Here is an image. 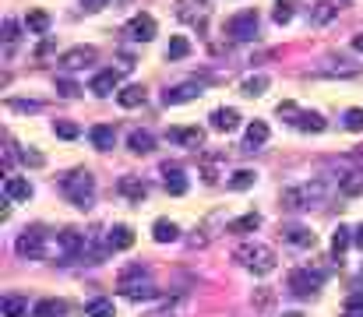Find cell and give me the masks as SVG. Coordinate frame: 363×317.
Listing matches in <instances>:
<instances>
[{
    "mask_svg": "<svg viewBox=\"0 0 363 317\" xmlns=\"http://www.w3.org/2000/svg\"><path fill=\"white\" fill-rule=\"evenodd\" d=\"M120 78H124V71L106 68V71H99L92 81H88V92H92V95H113L120 88Z\"/></svg>",
    "mask_w": 363,
    "mask_h": 317,
    "instance_id": "cell-10",
    "label": "cell"
},
{
    "mask_svg": "<svg viewBox=\"0 0 363 317\" xmlns=\"http://www.w3.org/2000/svg\"><path fill=\"white\" fill-rule=\"evenodd\" d=\"M163 180H166V190H169V194H187V176H184V170H180V166H163Z\"/></svg>",
    "mask_w": 363,
    "mask_h": 317,
    "instance_id": "cell-15",
    "label": "cell"
},
{
    "mask_svg": "<svg viewBox=\"0 0 363 317\" xmlns=\"http://www.w3.org/2000/svg\"><path fill=\"white\" fill-rule=\"evenodd\" d=\"M194 4H198V8H205V4H208V0H176V8H180V18H187Z\"/></svg>",
    "mask_w": 363,
    "mask_h": 317,
    "instance_id": "cell-43",
    "label": "cell"
},
{
    "mask_svg": "<svg viewBox=\"0 0 363 317\" xmlns=\"http://www.w3.org/2000/svg\"><path fill=\"white\" fill-rule=\"evenodd\" d=\"M11 110H21V113H39L43 106H39V103H21V99H11Z\"/></svg>",
    "mask_w": 363,
    "mask_h": 317,
    "instance_id": "cell-44",
    "label": "cell"
},
{
    "mask_svg": "<svg viewBox=\"0 0 363 317\" xmlns=\"http://www.w3.org/2000/svg\"><path fill=\"white\" fill-rule=\"evenodd\" d=\"M258 226H261V215L258 212H247V215H240V218L229 222V233H254Z\"/></svg>",
    "mask_w": 363,
    "mask_h": 317,
    "instance_id": "cell-29",
    "label": "cell"
},
{
    "mask_svg": "<svg viewBox=\"0 0 363 317\" xmlns=\"http://www.w3.org/2000/svg\"><path fill=\"white\" fill-rule=\"evenodd\" d=\"M92 60H96V46H74V50H68L64 57H60V68L78 71V68H85V63H92Z\"/></svg>",
    "mask_w": 363,
    "mask_h": 317,
    "instance_id": "cell-11",
    "label": "cell"
},
{
    "mask_svg": "<svg viewBox=\"0 0 363 317\" xmlns=\"http://www.w3.org/2000/svg\"><path fill=\"white\" fill-rule=\"evenodd\" d=\"M56 92L64 95V99H74L81 88H78V81H71V78H56Z\"/></svg>",
    "mask_w": 363,
    "mask_h": 317,
    "instance_id": "cell-41",
    "label": "cell"
},
{
    "mask_svg": "<svg viewBox=\"0 0 363 317\" xmlns=\"http://www.w3.org/2000/svg\"><path fill=\"white\" fill-rule=\"evenodd\" d=\"M124 36L131 43H152L156 39V18L152 14H134L127 25H124Z\"/></svg>",
    "mask_w": 363,
    "mask_h": 317,
    "instance_id": "cell-7",
    "label": "cell"
},
{
    "mask_svg": "<svg viewBox=\"0 0 363 317\" xmlns=\"http://www.w3.org/2000/svg\"><path fill=\"white\" fill-rule=\"evenodd\" d=\"M346 317H363V289L346 296Z\"/></svg>",
    "mask_w": 363,
    "mask_h": 317,
    "instance_id": "cell-38",
    "label": "cell"
},
{
    "mask_svg": "<svg viewBox=\"0 0 363 317\" xmlns=\"http://www.w3.org/2000/svg\"><path fill=\"white\" fill-rule=\"evenodd\" d=\"M148 317H169V314H148Z\"/></svg>",
    "mask_w": 363,
    "mask_h": 317,
    "instance_id": "cell-49",
    "label": "cell"
},
{
    "mask_svg": "<svg viewBox=\"0 0 363 317\" xmlns=\"http://www.w3.org/2000/svg\"><path fill=\"white\" fill-rule=\"evenodd\" d=\"M265 88H268V74H251V78H244V81H240V92H244V95H251V99L265 95Z\"/></svg>",
    "mask_w": 363,
    "mask_h": 317,
    "instance_id": "cell-28",
    "label": "cell"
},
{
    "mask_svg": "<svg viewBox=\"0 0 363 317\" xmlns=\"http://www.w3.org/2000/svg\"><path fill=\"white\" fill-rule=\"evenodd\" d=\"M120 296L124 300H134V303H141V300H156L159 296V289H156V282L148 278V272L141 268V265H134V268H127L124 275H120Z\"/></svg>",
    "mask_w": 363,
    "mask_h": 317,
    "instance_id": "cell-2",
    "label": "cell"
},
{
    "mask_svg": "<svg viewBox=\"0 0 363 317\" xmlns=\"http://www.w3.org/2000/svg\"><path fill=\"white\" fill-rule=\"evenodd\" d=\"M53 134H56V138H64V141H74V138L81 134V127L71 123V120H56V123H53Z\"/></svg>",
    "mask_w": 363,
    "mask_h": 317,
    "instance_id": "cell-35",
    "label": "cell"
},
{
    "mask_svg": "<svg viewBox=\"0 0 363 317\" xmlns=\"http://www.w3.org/2000/svg\"><path fill=\"white\" fill-rule=\"evenodd\" d=\"M198 95H201V85H198V81H187V85L166 88V92H163V103H166V106H184V103H194Z\"/></svg>",
    "mask_w": 363,
    "mask_h": 317,
    "instance_id": "cell-9",
    "label": "cell"
},
{
    "mask_svg": "<svg viewBox=\"0 0 363 317\" xmlns=\"http://www.w3.org/2000/svg\"><path fill=\"white\" fill-rule=\"evenodd\" d=\"M187 53H191L187 36H173V39H169V46H166V60H184Z\"/></svg>",
    "mask_w": 363,
    "mask_h": 317,
    "instance_id": "cell-33",
    "label": "cell"
},
{
    "mask_svg": "<svg viewBox=\"0 0 363 317\" xmlns=\"http://www.w3.org/2000/svg\"><path fill=\"white\" fill-rule=\"evenodd\" d=\"M321 282H324V275H321V272L296 268V272L289 275V289H293L296 296H311V293H318V289H321Z\"/></svg>",
    "mask_w": 363,
    "mask_h": 317,
    "instance_id": "cell-8",
    "label": "cell"
},
{
    "mask_svg": "<svg viewBox=\"0 0 363 317\" xmlns=\"http://www.w3.org/2000/svg\"><path fill=\"white\" fill-rule=\"evenodd\" d=\"M0 310H4V317H28V300L4 296V300H0Z\"/></svg>",
    "mask_w": 363,
    "mask_h": 317,
    "instance_id": "cell-30",
    "label": "cell"
},
{
    "mask_svg": "<svg viewBox=\"0 0 363 317\" xmlns=\"http://www.w3.org/2000/svg\"><path fill=\"white\" fill-rule=\"evenodd\" d=\"M88 141H92L99 152H110V148L116 145V131H113L110 123H96L92 131H88Z\"/></svg>",
    "mask_w": 363,
    "mask_h": 317,
    "instance_id": "cell-16",
    "label": "cell"
},
{
    "mask_svg": "<svg viewBox=\"0 0 363 317\" xmlns=\"http://www.w3.org/2000/svg\"><path fill=\"white\" fill-rule=\"evenodd\" d=\"M240 127V113L236 110H216L211 113V131H219V134H229Z\"/></svg>",
    "mask_w": 363,
    "mask_h": 317,
    "instance_id": "cell-17",
    "label": "cell"
},
{
    "mask_svg": "<svg viewBox=\"0 0 363 317\" xmlns=\"http://www.w3.org/2000/svg\"><path fill=\"white\" fill-rule=\"evenodd\" d=\"M116 190L124 198H131V201H145L148 198V187H145V180H138V176H120V183H116Z\"/></svg>",
    "mask_w": 363,
    "mask_h": 317,
    "instance_id": "cell-14",
    "label": "cell"
},
{
    "mask_svg": "<svg viewBox=\"0 0 363 317\" xmlns=\"http://www.w3.org/2000/svg\"><path fill=\"white\" fill-rule=\"evenodd\" d=\"M152 240H156V243H176V240H180V226H176V222H169V218H156Z\"/></svg>",
    "mask_w": 363,
    "mask_h": 317,
    "instance_id": "cell-22",
    "label": "cell"
},
{
    "mask_svg": "<svg viewBox=\"0 0 363 317\" xmlns=\"http://www.w3.org/2000/svg\"><path fill=\"white\" fill-rule=\"evenodd\" d=\"M353 50H356V53H363V32H360V36H353Z\"/></svg>",
    "mask_w": 363,
    "mask_h": 317,
    "instance_id": "cell-47",
    "label": "cell"
},
{
    "mask_svg": "<svg viewBox=\"0 0 363 317\" xmlns=\"http://www.w3.org/2000/svg\"><path fill=\"white\" fill-rule=\"evenodd\" d=\"M18 158H21L25 166H32V170H43V166H46V155H43V152H36V148H21V152H18Z\"/></svg>",
    "mask_w": 363,
    "mask_h": 317,
    "instance_id": "cell-36",
    "label": "cell"
},
{
    "mask_svg": "<svg viewBox=\"0 0 363 317\" xmlns=\"http://www.w3.org/2000/svg\"><path fill=\"white\" fill-rule=\"evenodd\" d=\"M353 243L363 250V226H356V233H353Z\"/></svg>",
    "mask_w": 363,
    "mask_h": 317,
    "instance_id": "cell-46",
    "label": "cell"
},
{
    "mask_svg": "<svg viewBox=\"0 0 363 317\" xmlns=\"http://www.w3.org/2000/svg\"><path fill=\"white\" fill-rule=\"evenodd\" d=\"M271 18H276V25H289L293 21V0H279L276 11H271Z\"/></svg>",
    "mask_w": 363,
    "mask_h": 317,
    "instance_id": "cell-37",
    "label": "cell"
},
{
    "mask_svg": "<svg viewBox=\"0 0 363 317\" xmlns=\"http://www.w3.org/2000/svg\"><path fill=\"white\" fill-rule=\"evenodd\" d=\"M14 250L21 254V258H28V261H39V258H46V254H50V247H46V233H43L39 226H36V229H25V233L18 236Z\"/></svg>",
    "mask_w": 363,
    "mask_h": 317,
    "instance_id": "cell-5",
    "label": "cell"
},
{
    "mask_svg": "<svg viewBox=\"0 0 363 317\" xmlns=\"http://www.w3.org/2000/svg\"><path fill=\"white\" fill-rule=\"evenodd\" d=\"M145 99H148V95H145L141 85H127V88L116 92V103L124 106V110H138V106H145Z\"/></svg>",
    "mask_w": 363,
    "mask_h": 317,
    "instance_id": "cell-19",
    "label": "cell"
},
{
    "mask_svg": "<svg viewBox=\"0 0 363 317\" xmlns=\"http://www.w3.org/2000/svg\"><path fill=\"white\" fill-rule=\"evenodd\" d=\"M258 11H240V14H233L229 18V25H226V32L236 39V43H251V39H258Z\"/></svg>",
    "mask_w": 363,
    "mask_h": 317,
    "instance_id": "cell-6",
    "label": "cell"
},
{
    "mask_svg": "<svg viewBox=\"0 0 363 317\" xmlns=\"http://www.w3.org/2000/svg\"><path fill=\"white\" fill-rule=\"evenodd\" d=\"M324 194H328L324 180H314V183H300V187H289V190H282V208H293V212H300V208H311V205H318Z\"/></svg>",
    "mask_w": 363,
    "mask_h": 317,
    "instance_id": "cell-4",
    "label": "cell"
},
{
    "mask_svg": "<svg viewBox=\"0 0 363 317\" xmlns=\"http://www.w3.org/2000/svg\"><path fill=\"white\" fill-rule=\"evenodd\" d=\"M342 8H346L342 0H321V4L314 8V14H311V21H314V25H328L331 18H339Z\"/></svg>",
    "mask_w": 363,
    "mask_h": 317,
    "instance_id": "cell-21",
    "label": "cell"
},
{
    "mask_svg": "<svg viewBox=\"0 0 363 317\" xmlns=\"http://www.w3.org/2000/svg\"><path fill=\"white\" fill-rule=\"evenodd\" d=\"M353 243V229H346V226H339L335 233H331V254L342 261V254H346V247Z\"/></svg>",
    "mask_w": 363,
    "mask_h": 317,
    "instance_id": "cell-31",
    "label": "cell"
},
{
    "mask_svg": "<svg viewBox=\"0 0 363 317\" xmlns=\"http://www.w3.org/2000/svg\"><path fill=\"white\" fill-rule=\"evenodd\" d=\"M265 141H268V123H265V120H254V123L247 127V145H244V148L254 152V148H261Z\"/></svg>",
    "mask_w": 363,
    "mask_h": 317,
    "instance_id": "cell-27",
    "label": "cell"
},
{
    "mask_svg": "<svg viewBox=\"0 0 363 317\" xmlns=\"http://www.w3.org/2000/svg\"><path fill=\"white\" fill-rule=\"evenodd\" d=\"M282 317H304V314H296V310H289V314H282Z\"/></svg>",
    "mask_w": 363,
    "mask_h": 317,
    "instance_id": "cell-48",
    "label": "cell"
},
{
    "mask_svg": "<svg viewBox=\"0 0 363 317\" xmlns=\"http://www.w3.org/2000/svg\"><path fill=\"white\" fill-rule=\"evenodd\" d=\"M25 25H28V32H36V36H46L50 32V14L46 11H28Z\"/></svg>",
    "mask_w": 363,
    "mask_h": 317,
    "instance_id": "cell-32",
    "label": "cell"
},
{
    "mask_svg": "<svg viewBox=\"0 0 363 317\" xmlns=\"http://www.w3.org/2000/svg\"><path fill=\"white\" fill-rule=\"evenodd\" d=\"M106 247H110V250H127V247H134V229H131V226H113V229L106 233Z\"/></svg>",
    "mask_w": 363,
    "mask_h": 317,
    "instance_id": "cell-18",
    "label": "cell"
},
{
    "mask_svg": "<svg viewBox=\"0 0 363 317\" xmlns=\"http://www.w3.org/2000/svg\"><path fill=\"white\" fill-rule=\"evenodd\" d=\"M127 148H131L134 155H148V152L156 148L152 131H131V134H127Z\"/></svg>",
    "mask_w": 363,
    "mask_h": 317,
    "instance_id": "cell-23",
    "label": "cell"
},
{
    "mask_svg": "<svg viewBox=\"0 0 363 317\" xmlns=\"http://www.w3.org/2000/svg\"><path fill=\"white\" fill-rule=\"evenodd\" d=\"M346 131H353V134L363 131V110H346Z\"/></svg>",
    "mask_w": 363,
    "mask_h": 317,
    "instance_id": "cell-40",
    "label": "cell"
},
{
    "mask_svg": "<svg viewBox=\"0 0 363 317\" xmlns=\"http://www.w3.org/2000/svg\"><path fill=\"white\" fill-rule=\"evenodd\" d=\"M68 314V303L64 300H39L32 307V317H64Z\"/></svg>",
    "mask_w": 363,
    "mask_h": 317,
    "instance_id": "cell-26",
    "label": "cell"
},
{
    "mask_svg": "<svg viewBox=\"0 0 363 317\" xmlns=\"http://www.w3.org/2000/svg\"><path fill=\"white\" fill-rule=\"evenodd\" d=\"M106 4H110V0H81V8H85L88 14H96V11H103Z\"/></svg>",
    "mask_w": 363,
    "mask_h": 317,
    "instance_id": "cell-45",
    "label": "cell"
},
{
    "mask_svg": "<svg viewBox=\"0 0 363 317\" xmlns=\"http://www.w3.org/2000/svg\"><path fill=\"white\" fill-rule=\"evenodd\" d=\"M254 180H258V173H254V170H236V173L229 176V187H233V190H251V187H254Z\"/></svg>",
    "mask_w": 363,
    "mask_h": 317,
    "instance_id": "cell-34",
    "label": "cell"
},
{
    "mask_svg": "<svg viewBox=\"0 0 363 317\" xmlns=\"http://www.w3.org/2000/svg\"><path fill=\"white\" fill-rule=\"evenodd\" d=\"M339 190L346 198H360L363 194V170H349L346 176H339Z\"/></svg>",
    "mask_w": 363,
    "mask_h": 317,
    "instance_id": "cell-24",
    "label": "cell"
},
{
    "mask_svg": "<svg viewBox=\"0 0 363 317\" xmlns=\"http://www.w3.org/2000/svg\"><path fill=\"white\" fill-rule=\"evenodd\" d=\"M4 43H8V46L18 43V21H11V18L4 21Z\"/></svg>",
    "mask_w": 363,
    "mask_h": 317,
    "instance_id": "cell-42",
    "label": "cell"
},
{
    "mask_svg": "<svg viewBox=\"0 0 363 317\" xmlns=\"http://www.w3.org/2000/svg\"><path fill=\"white\" fill-rule=\"evenodd\" d=\"M233 258L240 265H247L254 275H268V272H276V250L265 247V243H240L233 250Z\"/></svg>",
    "mask_w": 363,
    "mask_h": 317,
    "instance_id": "cell-3",
    "label": "cell"
},
{
    "mask_svg": "<svg viewBox=\"0 0 363 317\" xmlns=\"http://www.w3.org/2000/svg\"><path fill=\"white\" fill-rule=\"evenodd\" d=\"M60 190H64V198L71 205H78L85 212V208H92V201H96V176L88 170H71L68 176H60Z\"/></svg>",
    "mask_w": 363,
    "mask_h": 317,
    "instance_id": "cell-1",
    "label": "cell"
},
{
    "mask_svg": "<svg viewBox=\"0 0 363 317\" xmlns=\"http://www.w3.org/2000/svg\"><path fill=\"white\" fill-rule=\"evenodd\" d=\"M169 141L184 145V148H201L205 145V131H201V127H173Z\"/></svg>",
    "mask_w": 363,
    "mask_h": 317,
    "instance_id": "cell-12",
    "label": "cell"
},
{
    "mask_svg": "<svg viewBox=\"0 0 363 317\" xmlns=\"http://www.w3.org/2000/svg\"><path fill=\"white\" fill-rule=\"evenodd\" d=\"M4 198L8 201H28L32 198V183H28L25 176H8L4 180Z\"/></svg>",
    "mask_w": 363,
    "mask_h": 317,
    "instance_id": "cell-13",
    "label": "cell"
},
{
    "mask_svg": "<svg viewBox=\"0 0 363 317\" xmlns=\"http://www.w3.org/2000/svg\"><path fill=\"white\" fill-rule=\"evenodd\" d=\"M85 314L88 317H113V303L110 300H92V303L85 307Z\"/></svg>",
    "mask_w": 363,
    "mask_h": 317,
    "instance_id": "cell-39",
    "label": "cell"
},
{
    "mask_svg": "<svg viewBox=\"0 0 363 317\" xmlns=\"http://www.w3.org/2000/svg\"><path fill=\"white\" fill-rule=\"evenodd\" d=\"M296 120H293V127H296V131H307V134H321L324 131V116L321 113H293Z\"/></svg>",
    "mask_w": 363,
    "mask_h": 317,
    "instance_id": "cell-20",
    "label": "cell"
},
{
    "mask_svg": "<svg viewBox=\"0 0 363 317\" xmlns=\"http://www.w3.org/2000/svg\"><path fill=\"white\" fill-rule=\"evenodd\" d=\"M282 233H286V240H289L293 247H314V243H318V236H314L307 226H286Z\"/></svg>",
    "mask_w": 363,
    "mask_h": 317,
    "instance_id": "cell-25",
    "label": "cell"
}]
</instances>
